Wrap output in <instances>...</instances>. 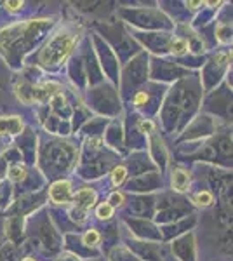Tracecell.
<instances>
[{"mask_svg": "<svg viewBox=\"0 0 233 261\" xmlns=\"http://www.w3.org/2000/svg\"><path fill=\"white\" fill-rule=\"evenodd\" d=\"M112 214H113L112 204H101L99 207H97V216H99L101 220H108V218H112Z\"/></svg>", "mask_w": 233, "mask_h": 261, "instance_id": "8992f818", "label": "cell"}, {"mask_svg": "<svg viewBox=\"0 0 233 261\" xmlns=\"http://www.w3.org/2000/svg\"><path fill=\"white\" fill-rule=\"evenodd\" d=\"M146 101V94L145 92H138L136 98H134V105H138V107H141L143 103Z\"/></svg>", "mask_w": 233, "mask_h": 261, "instance_id": "4fadbf2b", "label": "cell"}, {"mask_svg": "<svg viewBox=\"0 0 233 261\" xmlns=\"http://www.w3.org/2000/svg\"><path fill=\"white\" fill-rule=\"evenodd\" d=\"M195 202H197L198 205H209L211 202H213V195H211L209 192H200L195 197Z\"/></svg>", "mask_w": 233, "mask_h": 261, "instance_id": "52a82bcc", "label": "cell"}, {"mask_svg": "<svg viewBox=\"0 0 233 261\" xmlns=\"http://www.w3.org/2000/svg\"><path fill=\"white\" fill-rule=\"evenodd\" d=\"M75 200H77V207L79 209H87L94 204L96 200V193L91 190V188H82L80 192H77L75 195Z\"/></svg>", "mask_w": 233, "mask_h": 261, "instance_id": "3957f363", "label": "cell"}, {"mask_svg": "<svg viewBox=\"0 0 233 261\" xmlns=\"http://www.w3.org/2000/svg\"><path fill=\"white\" fill-rule=\"evenodd\" d=\"M172 53H176V54H183L185 50H186V47H188V44L183 40V39H176L174 42H172Z\"/></svg>", "mask_w": 233, "mask_h": 261, "instance_id": "ba28073f", "label": "cell"}, {"mask_svg": "<svg viewBox=\"0 0 233 261\" xmlns=\"http://www.w3.org/2000/svg\"><path fill=\"white\" fill-rule=\"evenodd\" d=\"M23 261H35V259H32V258H27V259H23Z\"/></svg>", "mask_w": 233, "mask_h": 261, "instance_id": "9a60e30c", "label": "cell"}, {"mask_svg": "<svg viewBox=\"0 0 233 261\" xmlns=\"http://www.w3.org/2000/svg\"><path fill=\"white\" fill-rule=\"evenodd\" d=\"M11 178L14 179V181L23 179V178H24V169H23V167H21V166L12 167V169H11Z\"/></svg>", "mask_w": 233, "mask_h": 261, "instance_id": "8fae6325", "label": "cell"}, {"mask_svg": "<svg viewBox=\"0 0 233 261\" xmlns=\"http://www.w3.org/2000/svg\"><path fill=\"white\" fill-rule=\"evenodd\" d=\"M21 129H23V124H21L18 117H4V119H0V134L6 133V130H9L11 134H18Z\"/></svg>", "mask_w": 233, "mask_h": 261, "instance_id": "277c9868", "label": "cell"}, {"mask_svg": "<svg viewBox=\"0 0 233 261\" xmlns=\"http://www.w3.org/2000/svg\"><path fill=\"white\" fill-rule=\"evenodd\" d=\"M97 241H99V233H97L96 230L87 231V233H86V237H84V242L89 244V246H91V244H96Z\"/></svg>", "mask_w": 233, "mask_h": 261, "instance_id": "30bf717a", "label": "cell"}, {"mask_svg": "<svg viewBox=\"0 0 233 261\" xmlns=\"http://www.w3.org/2000/svg\"><path fill=\"white\" fill-rule=\"evenodd\" d=\"M172 185H174V188L177 192H185L186 187H188V174L181 169L176 171L174 174H172Z\"/></svg>", "mask_w": 233, "mask_h": 261, "instance_id": "5b68a950", "label": "cell"}, {"mask_svg": "<svg viewBox=\"0 0 233 261\" xmlns=\"http://www.w3.org/2000/svg\"><path fill=\"white\" fill-rule=\"evenodd\" d=\"M110 200H112L113 204H122V202H124V195H122V193H118V192H115V193H112Z\"/></svg>", "mask_w": 233, "mask_h": 261, "instance_id": "7c38bea8", "label": "cell"}, {"mask_svg": "<svg viewBox=\"0 0 233 261\" xmlns=\"http://www.w3.org/2000/svg\"><path fill=\"white\" fill-rule=\"evenodd\" d=\"M71 45H73V37H66V35H59L56 37L47 47L44 49L40 60L44 65H56L61 60H65L66 54L70 53Z\"/></svg>", "mask_w": 233, "mask_h": 261, "instance_id": "6da1fadb", "label": "cell"}, {"mask_svg": "<svg viewBox=\"0 0 233 261\" xmlns=\"http://www.w3.org/2000/svg\"><path fill=\"white\" fill-rule=\"evenodd\" d=\"M6 6L9 7V11H16V9H19V7H23V2H7Z\"/></svg>", "mask_w": 233, "mask_h": 261, "instance_id": "5bb4252c", "label": "cell"}, {"mask_svg": "<svg viewBox=\"0 0 233 261\" xmlns=\"http://www.w3.org/2000/svg\"><path fill=\"white\" fill-rule=\"evenodd\" d=\"M125 178V169L124 167H117L115 171H113V183L115 185H120L122 181Z\"/></svg>", "mask_w": 233, "mask_h": 261, "instance_id": "9c48e42d", "label": "cell"}, {"mask_svg": "<svg viewBox=\"0 0 233 261\" xmlns=\"http://www.w3.org/2000/svg\"><path fill=\"white\" fill-rule=\"evenodd\" d=\"M50 199L58 204H65L70 200V183L68 181H58L50 188Z\"/></svg>", "mask_w": 233, "mask_h": 261, "instance_id": "7a4b0ae2", "label": "cell"}]
</instances>
